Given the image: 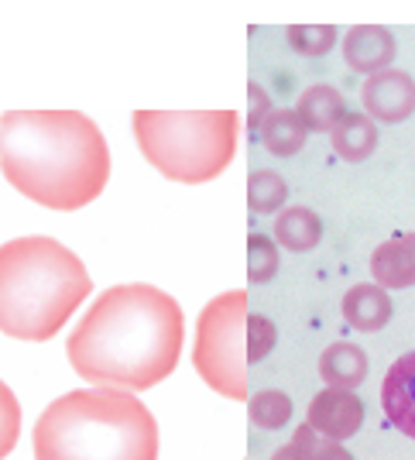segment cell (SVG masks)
Instances as JSON below:
<instances>
[{"label": "cell", "instance_id": "cell-14", "mask_svg": "<svg viewBox=\"0 0 415 460\" xmlns=\"http://www.w3.org/2000/svg\"><path fill=\"white\" fill-rule=\"evenodd\" d=\"M296 114H299V120L305 124L309 135H313V131H316V135H320V131L333 135V128L347 117V100H343V93H340L337 86L316 83V86H309V90L299 96Z\"/></svg>", "mask_w": 415, "mask_h": 460}, {"label": "cell", "instance_id": "cell-21", "mask_svg": "<svg viewBox=\"0 0 415 460\" xmlns=\"http://www.w3.org/2000/svg\"><path fill=\"white\" fill-rule=\"evenodd\" d=\"M278 271V248L275 241H268L264 234H251L247 237V282L251 286H264L271 282Z\"/></svg>", "mask_w": 415, "mask_h": 460}, {"label": "cell", "instance_id": "cell-19", "mask_svg": "<svg viewBox=\"0 0 415 460\" xmlns=\"http://www.w3.org/2000/svg\"><path fill=\"white\" fill-rule=\"evenodd\" d=\"M247 416L258 429H282L292 420V399L278 388H264L247 399Z\"/></svg>", "mask_w": 415, "mask_h": 460}, {"label": "cell", "instance_id": "cell-15", "mask_svg": "<svg viewBox=\"0 0 415 460\" xmlns=\"http://www.w3.org/2000/svg\"><path fill=\"white\" fill-rule=\"evenodd\" d=\"M330 145L343 162H364L377 148V124L367 114H347L333 128Z\"/></svg>", "mask_w": 415, "mask_h": 460}, {"label": "cell", "instance_id": "cell-25", "mask_svg": "<svg viewBox=\"0 0 415 460\" xmlns=\"http://www.w3.org/2000/svg\"><path fill=\"white\" fill-rule=\"evenodd\" d=\"M271 117V96L261 83H251L247 86V128L251 131H261V124Z\"/></svg>", "mask_w": 415, "mask_h": 460}, {"label": "cell", "instance_id": "cell-11", "mask_svg": "<svg viewBox=\"0 0 415 460\" xmlns=\"http://www.w3.org/2000/svg\"><path fill=\"white\" fill-rule=\"evenodd\" d=\"M371 275H375V286L381 288L415 286V230L377 244L371 254Z\"/></svg>", "mask_w": 415, "mask_h": 460}, {"label": "cell", "instance_id": "cell-24", "mask_svg": "<svg viewBox=\"0 0 415 460\" xmlns=\"http://www.w3.org/2000/svg\"><path fill=\"white\" fill-rule=\"evenodd\" d=\"M316 443H320V433H316V429L305 422V426H299V429L292 433V440L271 454V460H313V454H316Z\"/></svg>", "mask_w": 415, "mask_h": 460}, {"label": "cell", "instance_id": "cell-8", "mask_svg": "<svg viewBox=\"0 0 415 460\" xmlns=\"http://www.w3.org/2000/svg\"><path fill=\"white\" fill-rule=\"evenodd\" d=\"M305 422L320 433L322 440L343 443L360 433V426H364V402L358 399V392L322 388L320 395L309 402Z\"/></svg>", "mask_w": 415, "mask_h": 460}, {"label": "cell", "instance_id": "cell-12", "mask_svg": "<svg viewBox=\"0 0 415 460\" xmlns=\"http://www.w3.org/2000/svg\"><path fill=\"white\" fill-rule=\"evenodd\" d=\"M343 320L360 333H377L392 320V296L375 282H360L343 296Z\"/></svg>", "mask_w": 415, "mask_h": 460}, {"label": "cell", "instance_id": "cell-6", "mask_svg": "<svg viewBox=\"0 0 415 460\" xmlns=\"http://www.w3.org/2000/svg\"><path fill=\"white\" fill-rule=\"evenodd\" d=\"M192 367L203 382L234 402H247V292H224L196 320Z\"/></svg>", "mask_w": 415, "mask_h": 460}, {"label": "cell", "instance_id": "cell-1", "mask_svg": "<svg viewBox=\"0 0 415 460\" xmlns=\"http://www.w3.org/2000/svg\"><path fill=\"white\" fill-rule=\"evenodd\" d=\"M186 316L169 292L128 282L100 292L73 326L66 354L93 388L148 392L165 382L182 354Z\"/></svg>", "mask_w": 415, "mask_h": 460}, {"label": "cell", "instance_id": "cell-17", "mask_svg": "<svg viewBox=\"0 0 415 460\" xmlns=\"http://www.w3.org/2000/svg\"><path fill=\"white\" fill-rule=\"evenodd\" d=\"M261 145L268 148L271 155H278V158H292V155H299L305 148V124L299 120L296 111H271V117L261 124Z\"/></svg>", "mask_w": 415, "mask_h": 460}, {"label": "cell", "instance_id": "cell-13", "mask_svg": "<svg viewBox=\"0 0 415 460\" xmlns=\"http://www.w3.org/2000/svg\"><path fill=\"white\" fill-rule=\"evenodd\" d=\"M367 354L350 341H337L322 350L320 358V378L326 388H347L358 392L360 385L367 382Z\"/></svg>", "mask_w": 415, "mask_h": 460}, {"label": "cell", "instance_id": "cell-18", "mask_svg": "<svg viewBox=\"0 0 415 460\" xmlns=\"http://www.w3.org/2000/svg\"><path fill=\"white\" fill-rule=\"evenodd\" d=\"M288 199V186L278 172L258 169L247 175V207L251 213H282Z\"/></svg>", "mask_w": 415, "mask_h": 460}, {"label": "cell", "instance_id": "cell-2", "mask_svg": "<svg viewBox=\"0 0 415 460\" xmlns=\"http://www.w3.org/2000/svg\"><path fill=\"white\" fill-rule=\"evenodd\" d=\"M0 172L31 203L56 213L90 207L110 179V148L79 111H7L0 117Z\"/></svg>", "mask_w": 415, "mask_h": 460}, {"label": "cell", "instance_id": "cell-22", "mask_svg": "<svg viewBox=\"0 0 415 460\" xmlns=\"http://www.w3.org/2000/svg\"><path fill=\"white\" fill-rule=\"evenodd\" d=\"M21 437V405L18 395L11 392V385L0 382V460L7 457Z\"/></svg>", "mask_w": 415, "mask_h": 460}, {"label": "cell", "instance_id": "cell-26", "mask_svg": "<svg viewBox=\"0 0 415 460\" xmlns=\"http://www.w3.org/2000/svg\"><path fill=\"white\" fill-rule=\"evenodd\" d=\"M313 460H354V454L343 447V443H333V440H322L316 443V454H313Z\"/></svg>", "mask_w": 415, "mask_h": 460}, {"label": "cell", "instance_id": "cell-3", "mask_svg": "<svg viewBox=\"0 0 415 460\" xmlns=\"http://www.w3.org/2000/svg\"><path fill=\"white\" fill-rule=\"evenodd\" d=\"M31 447L35 460H158V422L134 392L79 388L45 405Z\"/></svg>", "mask_w": 415, "mask_h": 460}, {"label": "cell", "instance_id": "cell-4", "mask_svg": "<svg viewBox=\"0 0 415 460\" xmlns=\"http://www.w3.org/2000/svg\"><path fill=\"white\" fill-rule=\"evenodd\" d=\"M90 292V271L56 237L0 244V333L28 344L52 341Z\"/></svg>", "mask_w": 415, "mask_h": 460}, {"label": "cell", "instance_id": "cell-9", "mask_svg": "<svg viewBox=\"0 0 415 460\" xmlns=\"http://www.w3.org/2000/svg\"><path fill=\"white\" fill-rule=\"evenodd\" d=\"M343 62L360 73V76H375V73H384L392 69L398 52L395 35L384 28V24H358L343 35Z\"/></svg>", "mask_w": 415, "mask_h": 460}, {"label": "cell", "instance_id": "cell-23", "mask_svg": "<svg viewBox=\"0 0 415 460\" xmlns=\"http://www.w3.org/2000/svg\"><path fill=\"white\" fill-rule=\"evenodd\" d=\"M275 344H278L275 323H271L264 313L261 316H251V313H247V365L264 361V358L275 350Z\"/></svg>", "mask_w": 415, "mask_h": 460}, {"label": "cell", "instance_id": "cell-16", "mask_svg": "<svg viewBox=\"0 0 415 460\" xmlns=\"http://www.w3.org/2000/svg\"><path fill=\"white\" fill-rule=\"evenodd\" d=\"M320 237H322V224L309 207H285L275 217V241L282 248L296 251V254L313 251L320 244Z\"/></svg>", "mask_w": 415, "mask_h": 460}, {"label": "cell", "instance_id": "cell-5", "mask_svg": "<svg viewBox=\"0 0 415 460\" xmlns=\"http://www.w3.org/2000/svg\"><path fill=\"white\" fill-rule=\"evenodd\" d=\"M134 141L165 179L203 186L234 162L241 120L237 111H137Z\"/></svg>", "mask_w": 415, "mask_h": 460}, {"label": "cell", "instance_id": "cell-10", "mask_svg": "<svg viewBox=\"0 0 415 460\" xmlns=\"http://www.w3.org/2000/svg\"><path fill=\"white\" fill-rule=\"evenodd\" d=\"M381 405L388 422L415 440V350L388 367L381 382Z\"/></svg>", "mask_w": 415, "mask_h": 460}, {"label": "cell", "instance_id": "cell-7", "mask_svg": "<svg viewBox=\"0 0 415 460\" xmlns=\"http://www.w3.org/2000/svg\"><path fill=\"white\" fill-rule=\"evenodd\" d=\"M364 114L381 124H402L415 114V79L405 69H384L360 86Z\"/></svg>", "mask_w": 415, "mask_h": 460}, {"label": "cell", "instance_id": "cell-20", "mask_svg": "<svg viewBox=\"0 0 415 460\" xmlns=\"http://www.w3.org/2000/svg\"><path fill=\"white\" fill-rule=\"evenodd\" d=\"M340 31L333 24H292L288 28V45L305 58H322L337 45Z\"/></svg>", "mask_w": 415, "mask_h": 460}]
</instances>
